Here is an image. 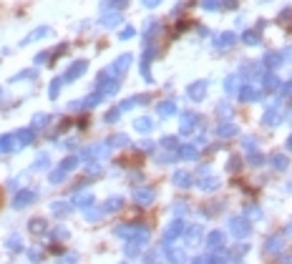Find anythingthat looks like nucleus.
Returning a JSON list of instances; mask_svg holds the SVG:
<instances>
[{
  "label": "nucleus",
  "mask_w": 292,
  "mask_h": 264,
  "mask_svg": "<svg viewBox=\"0 0 292 264\" xmlns=\"http://www.w3.org/2000/svg\"><path fill=\"white\" fill-rule=\"evenodd\" d=\"M287 146H290V148H292V138H290V143H287Z\"/></svg>",
  "instance_id": "f03ea898"
},
{
  "label": "nucleus",
  "mask_w": 292,
  "mask_h": 264,
  "mask_svg": "<svg viewBox=\"0 0 292 264\" xmlns=\"http://www.w3.org/2000/svg\"><path fill=\"white\" fill-rule=\"evenodd\" d=\"M176 232H181V224L176 221V224H171L169 229H166V239H174L176 237Z\"/></svg>",
  "instance_id": "f257e3e1"
}]
</instances>
